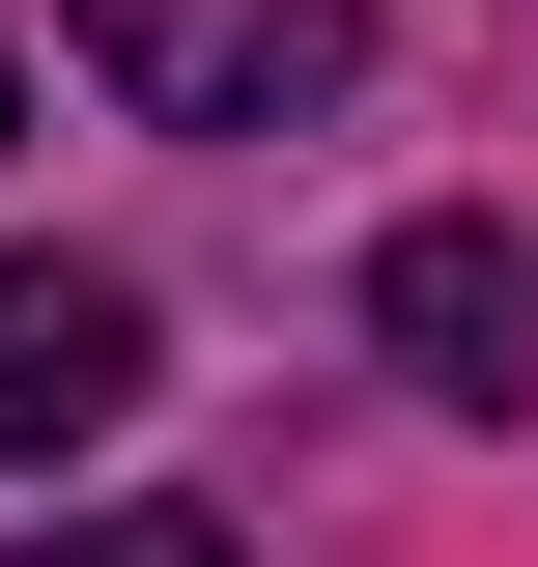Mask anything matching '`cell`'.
Masks as SVG:
<instances>
[{"mask_svg":"<svg viewBox=\"0 0 538 567\" xmlns=\"http://www.w3.org/2000/svg\"><path fill=\"white\" fill-rule=\"evenodd\" d=\"M58 29L170 142H283V114H340V58H369V0H58Z\"/></svg>","mask_w":538,"mask_h":567,"instance_id":"obj_1","label":"cell"},{"mask_svg":"<svg viewBox=\"0 0 538 567\" xmlns=\"http://www.w3.org/2000/svg\"><path fill=\"white\" fill-rule=\"evenodd\" d=\"M369 341H397L425 398L510 425V398H538V256H510V227H397V256H369Z\"/></svg>","mask_w":538,"mask_h":567,"instance_id":"obj_2","label":"cell"},{"mask_svg":"<svg viewBox=\"0 0 538 567\" xmlns=\"http://www.w3.org/2000/svg\"><path fill=\"white\" fill-rule=\"evenodd\" d=\"M142 398V284L114 256H0V454H85Z\"/></svg>","mask_w":538,"mask_h":567,"instance_id":"obj_3","label":"cell"},{"mask_svg":"<svg viewBox=\"0 0 538 567\" xmlns=\"http://www.w3.org/2000/svg\"><path fill=\"white\" fill-rule=\"evenodd\" d=\"M0 567H256L227 511H58V539H0Z\"/></svg>","mask_w":538,"mask_h":567,"instance_id":"obj_4","label":"cell"}]
</instances>
